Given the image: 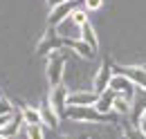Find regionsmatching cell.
<instances>
[{"label":"cell","mask_w":146,"mask_h":139,"mask_svg":"<svg viewBox=\"0 0 146 139\" xmlns=\"http://www.w3.org/2000/svg\"><path fill=\"white\" fill-rule=\"evenodd\" d=\"M65 119H72V121H88V123H104V121H115L117 117H112V115H101L94 105H68Z\"/></svg>","instance_id":"1"},{"label":"cell","mask_w":146,"mask_h":139,"mask_svg":"<svg viewBox=\"0 0 146 139\" xmlns=\"http://www.w3.org/2000/svg\"><path fill=\"white\" fill-rule=\"evenodd\" d=\"M65 47V38L56 32L54 27H47L45 36L40 38V43L36 45V54L38 56H52L56 50H63Z\"/></svg>","instance_id":"2"},{"label":"cell","mask_w":146,"mask_h":139,"mask_svg":"<svg viewBox=\"0 0 146 139\" xmlns=\"http://www.w3.org/2000/svg\"><path fill=\"white\" fill-rule=\"evenodd\" d=\"M63 74H65V56L63 54H52L47 58V81L50 85L56 87L63 83Z\"/></svg>","instance_id":"3"},{"label":"cell","mask_w":146,"mask_h":139,"mask_svg":"<svg viewBox=\"0 0 146 139\" xmlns=\"http://www.w3.org/2000/svg\"><path fill=\"white\" fill-rule=\"evenodd\" d=\"M112 76H115V72H112V61H110L108 56H104L101 68H99L97 76H94V92H97V94H104V92L110 87Z\"/></svg>","instance_id":"4"},{"label":"cell","mask_w":146,"mask_h":139,"mask_svg":"<svg viewBox=\"0 0 146 139\" xmlns=\"http://www.w3.org/2000/svg\"><path fill=\"white\" fill-rule=\"evenodd\" d=\"M76 7H79V2H74V0H68V2H63V5L52 7V11H50V16H47V25H50V27H58L61 23H65V18L72 16V11Z\"/></svg>","instance_id":"5"},{"label":"cell","mask_w":146,"mask_h":139,"mask_svg":"<svg viewBox=\"0 0 146 139\" xmlns=\"http://www.w3.org/2000/svg\"><path fill=\"white\" fill-rule=\"evenodd\" d=\"M112 72L128 76L135 85H139L146 92V68L144 65H137V68H130V65H112Z\"/></svg>","instance_id":"6"},{"label":"cell","mask_w":146,"mask_h":139,"mask_svg":"<svg viewBox=\"0 0 146 139\" xmlns=\"http://www.w3.org/2000/svg\"><path fill=\"white\" fill-rule=\"evenodd\" d=\"M110 87H112L117 94H121L124 99H128V101H133V97H135V92H137V85H135L128 76H124V74H115L112 81H110Z\"/></svg>","instance_id":"7"},{"label":"cell","mask_w":146,"mask_h":139,"mask_svg":"<svg viewBox=\"0 0 146 139\" xmlns=\"http://www.w3.org/2000/svg\"><path fill=\"white\" fill-rule=\"evenodd\" d=\"M68 87L63 85H56L52 87V94H50V103H52V108H54V112L58 115V117H65V110H68Z\"/></svg>","instance_id":"8"},{"label":"cell","mask_w":146,"mask_h":139,"mask_svg":"<svg viewBox=\"0 0 146 139\" xmlns=\"http://www.w3.org/2000/svg\"><path fill=\"white\" fill-rule=\"evenodd\" d=\"M65 47H68V50H74L76 54H81V56L88 58V61H92V58L97 56V52L92 50L88 43H83L81 38H76V40H74V38H65Z\"/></svg>","instance_id":"9"},{"label":"cell","mask_w":146,"mask_h":139,"mask_svg":"<svg viewBox=\"0 0 146 139\" xmlns=\"http://www.w3.org/2000/svg\"><path fill=\"white\" fill-rule=\"evenodd\" d=\"M99 101V94L92 92H72L68 97V105H94Z\"/></svg>","instance_id":"10"},{"label":"cell","mask_w":146,"mask_h":139,"mask_svg":"<svg viewBox=\"0 0 146 139\" xmlns=\"http://www.w3.org/2000/svg\"><path fill=\"white\" fill-rule=\"evenodd\" d=\"M115 99H117V92H115L112 87H108L104 94H99V101L94 103V108H97L101 115H110V112H112V103H115Z\"/></svg>","instance_id":"11"},{"label":"cell","mask_w":146,"mask_h":139,"mask_svg":"<svg viewBox=\"0 0 146 139\" xmlns=\"http://www.w3.org/2000/svg\"><path fill=\"white\" fill-rule=\"evenodd\" d=\"M38 110H40L43 123H45L47 128H56V126H58V119H61V117L54 112V108H52V103H50V99H45V101L40 103V108H38Z\"/></svg>","instance_id":"12"},{"label":"cell","mask_w":146,"mask_h":139,"mask_svg":"<svg viewBox=\"0 0 146 139\" xmlns=\"http://www.w3.org/2000/svg\"><path fill=\"white\" fill-rule=\"evenodd\" d=\"M23 123H25V119H23V110H20L18 115L14 112L11 121L2 128V132H0V135H2V137H16V135L20 132V128H23Z\"/></svg>","instance_id":"13"},{"label":"cell","mask_w":146,"mask_h":139,"mask_svg":"<svg viewBox=\"0 0 146 139\" xmlns=\"http://www.w3.org/2000/svg\"><path fill=\"white\" fill-rule=\"evenodd\" d=\"M81 40L88 43L94 52L99 50V38H97V32H94V27H92L90 23H86V25L81 27Z\"/></svg>","instance_id":"14"},{"label":"cell","mask_w":146,"mask_h":139,"mask_svg":"<svg viewBox=\"0 0 146 139\" xmlns=\"http://www.w3.org/2000/svg\"><path fill=\"white\" fill-rule=\"evenodd\" d=\"M23 119L27 121V126H43L40 110H36V108H23Z\"/></svg>","instance_id":"15"},{"label":"cell","mask_w":146,"mask_h":139,"mask_svg":"<svg viewBox=\"0 0 146 139\" xmlns=\"http://www.w3.org/2000/svg\"><path fill=\"white\" fill-rule=\"evenodd\" d=\"M112 110H115L117 115H128V112H130V101L124 99L121 94H117V99H115V103H112Z\"/></svg>","instance_id":"16"},{"label":"cell","mask_w":146,"mask_h":139,"mask_svg":"<svg viewBox=\"0 0 146 139\" xmlns=\"http://www.w3.org/2000/svg\"><path fill=\"white\" fill-rule=\"evenodd\" d=\"M70 20H72L76 27H83V25L88 23V11L81 9V7H76V9L72 11V16H70Z\"/></svg>","instance_id":"17"},{"label":"cell","mask_w":146,"mask_h":139,"mask_svg":"<svg viewBox=\"0 0 146 139\" xmlns=\"http://www.w3.org/2000/svg\"><path fill=\"white\" fill-rule=\"evenodd\" d=\"M124 139H146V135L139 128H133L130 123H124Z\"/></svg>","instance_id":"18"},{"label":"cell","mask_w":146,"mask_h":139,"mask_svg":"<svg viewBox=\"0 0 146 139\" xmlns=\"http://www.w3.org/2000/svg\"><path fill=\"white\" fill-rule=\"evenodd\" d=\"M43 137H45L43 126H27V139H43Z\"/></svg>","instance_id":"19"},{"label":"cell","mask_w":146,"mask_h":139,"mask_svg":"<svg viewBox=\"0 0 146 139\" xmlns=\"http://www.w3.org/2000/svg\"><path fill=\"white\" fill-rule=\"evenodd\" d=\"M104 5V0H83V9L86 11H99Z\"/></svg>","instance_id":"20"},{"label":"cell","mask_w":146,"mask_h":139,"mask_svg":"<svg viewBox=\"0 0 146 139\" xmlns=\"http://www.w3.org/2000/svg\"><path fill=\"white\" fill-rule=\"evenodd\" d=\"M0 115H7V117H11V115H14V105L9 103L5 97L0 99Z\"/></svg>","instance_id":"21"},{"label":"cell","mask_w":146,"mask_h":139,"mask_svg":"<svg viewBox=\"0 0 146 139\" xmlns=\"http://www.w3.org/2000/svg\"><path fill=\"white\" fill-rule=\"evenodd\" d=\"M137 126H139V130H142V132L146 135V110L142 112V115H139V121H137Z\"/></svg>","instance_id":"22"},{"label":"cell","mask_w":146,"mask_h":139,"mask_svg":"<svg viewBox=\"0 0 146 139\" xmlns=\"http://www.w3.org/2000/svg\"><path fill=\"white\" fill-rule=\"evenodd\" d=\"M11 117H14V115H11ZM11 117H7V115H0V132H2V128H5L7 123L11 121Z\"/></svg>","instance_id":"23"},{"label":"cell","mask_w":146,"mask_h":139,"mask_svg":"<svg viewBox=\"0 0 146 139\" xmlns=\"http://www.w3.org/2000/svg\"><path fill=\"white\" fill-rule=\"evenodd\" d=\"M50 2V7H56V5H63V2H68V0H47Z\"/></svg>","instance_id":"24"},{"label":"cell","mask_w":146,"mask_h":139,"mask_svg":"<svg viewBox=\"0 0 146 139\" xmlns=\"http://www.w3.org/2000/svg\"><path fill=\"white\" fill-rule=\"evenodd\" d=\"M0 139H11V137H2V135H0Z\"/></svg>","instance_id":"25"},{"label":"cell","mask_w":146,"mask_h":139,"mask_svg":"<svg viewBox=\"0 0 146 139\" xmlns=\"http://www.w3.org/2000/svg\"><path fill=\"white\" fill-rule=\"evenodd\" d=\"M74 2H79V0H74Z\"/></svg>","instance_id":"26"},{"label":"cell","mask_w":146,"mask_h":139,"mask_svg":"<svg viewBox=\"0 0 146 139\" xmlns=\"http://www.w3.org/2000/svg\"><path fill=\"white\" fill-rule=\"evenodd\" d=\"M0 99H2V97H0Z\"/></svg>","instance_id":"27"},{"label":"cell","mask_w":146,"mask_h":139,"mask_svg":"<svg viewBox=\"0 0 146 139\" xmlns=\"http://www.w3.org/2000/svg\"><path fill=\"white\" fill-rule=\"evenodd\" d=\"M144 68H146V65H144Z\"/></svg>","instance_id":"28"}]
</instances>
